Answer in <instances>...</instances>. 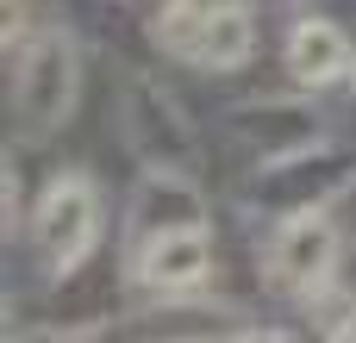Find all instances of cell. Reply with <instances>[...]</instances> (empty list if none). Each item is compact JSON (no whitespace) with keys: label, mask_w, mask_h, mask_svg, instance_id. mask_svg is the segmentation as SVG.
Masks as SVG:
<instances>
[{"label":"cell","mask_w":356,"mask_h":343,"mask_svg":"<svg viewBox=\"0 0 356 343\" xmlns=\"http://www.w3.org/2000/svg\"><path fill=\"white\" fill-rule=\"evenodd\" d=\"M232 131H238L263 162H282V156H294V150L313 144V119H307L300 106H250V112L232 119Z\"/></svg>","instance_id":"8992f818"},{"label":"cell","mask_w":356,"mask_h":343,"mask_svg":"<svg viewBox=\"0 0 356 343\" xmlns=\"http://www.w3.org/2000/svg\"><path fill=\"white\" fill-rule=\"evenodd\" d=\"M288 69H294V81H307V87L338 81V75L350 69V44H344V31H338L332 19H300L294 37H288Z\"/></svg>","instance_id":"5b68a950"},{"label":"cell","mask_w":356,"mask_h":343,"mask_svg":"<svg viewBox=\"0 0 356 343\" xmlns=\"http://www.w3.org/2000/svg\"><path fill=\"white\" fill-rule=\"evenodd\" d=\"M31 225H38L44 262H50L56 275H75V262H81V256L94 250V237H100V200H94L88 175H56V181L44 187Z\"/></svg>","instance_id":"7a4b0ae2"},{"label":"cell","mask_w":356,"mask_h":343,"mask_svg":"<svg viewBox=\"0 0 356 343\" xmlns=\"http://www.w3.org/2000/svg\"><path fill=\"white\" fill-rule=\"evenodd\" d=\"M250 50H257V19H250V6H207L200 62H207V69H244Z\"/></svg>","instance_id":"ba28073f"},{"label":"cell","mask_w":356,"mask_h":343,"mask_svg":"<svg viewBox=\"0 0 356 343\" xmlns=\"http://www.w3.org/2000/svg\"><path fill=\"white\" fill-rule=\"evenodd\" d=\"M213 275V244L200 225H181V231H156L138 256V281L156 287V294H188Z\"/></svg>","instance_id":"277c9868"},{"label":"cell","mask_w":356,"mask_h":343,"mask_svg":"<svg viewBox=\"0 0 356 343\" xmlns=\"http://www.w3.org/2000/svg\"><path fill=\"white\" fill-rule=\"evenodd\" d=\"M200 31H207V6H200V0H169V6L156 12V44H163L169 56L200 62Z\"/></svg>","instance_id":"9c48e42d"},{"label":"cell","mask_w":356,"mask_h":343,"mask_svg":"<svg viewBox=\"0 0 356 343\" xmlns=\"http://www.w3.org/2000/svg\"><path fill=\"white\" fill-rule=\"evenodd\" d=\"M75 87H81L75 44L63 31H38L19 50V75H13V119H19V131L25 137H50L75 112Z\"/></svg>","instance_id":"6da1fadb"},{"label":"cell","mask_w":356,"mask_h":343,"mask_svg":"<svg viewBox=\"0 0 356 343\" xmlns=\"http://www.w3.org/2000/svg\"><path fill=\"white\" fill-rule=\"evenodd\" d=\"M131 219H138L144 237H156V231H181V225H200V194H194L175 169H156V175L138 187Z\"/></svg>","instance_id":"52a82bcc"},{"label":"cell","mask_w":356,"mask_h":343,"mask_svg":"<svg viewBox=\"0 0 356 343\" xmlns=\"http://www.w3.org/2000/svg\"><path fill=\"white\" fill-rule=\"evenodd\" d=\"M332 262H338V231H332V219H319V212H294V219L275 231V244H269V275H275L282 287H294V294L325 287V281H332Z\"/></svg>","instance_id":"3957f363"}]
</instances>
